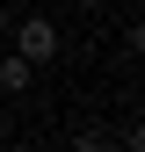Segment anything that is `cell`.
I'll return each instance as SVG.
<instances>
[{
  "label": "cell",
  "instance_id": "1",
  "mask_svg": "<svg viewBox=\"0 0 145 152\" xmlns=\"http://www.w3.org/2000/svg\"><path fill=\"white\" fill-rule=\"evenodd\" d=\"M15 51H22L29 65H44V58H58V29H51L44 15H29V22L15 29Z\"/></svg>",
  "mask_w": 145,
  "mask_h": 152
},
{
  "label": "cell",
  "instance_id": "2",
  "mask_svg": "<svg viewBox=\"0 0 145 152\" xmlns=\"http://www.w3.org/2000/svg\"><path fill=\"white\" fill-rule=\"evenodd\" d=\"M29 80H36V65L22 58V51H15V58H7V65H0V87H7V94H22Z\"/></svg>",
  "mask_w": 145,
  "mask_h": 152
},
{
  "label": "cell",
  "instance_id": "3",
  "mask_svg": "<svg viewBox=\"0 0 145 152\" xmlns=\"http://www.w3.org/2000/svg\"><path fill=\"white\" fill-rule=\"evenodd\" d=\"M65 152H109V138H94V130H87V138H72Z\"/></svg>",
  "mask_w": 145,
  "mask_h": 152
},
{
  "label": "cell",
  "instance_id": "4",
  "mask_svg": "<svg viewBox=\"0 0 145 152\" xmlns=\"http://www.w3.org/2000/svg\"><path fill=\"white\" fill-rule=\"evenodd\" d=\"M123 152H145V123H138V130H131V138H123Z\"/></svg>",
  "mask_w": 145,
  "mask_h": 152
},
{
  "label": "cell",
  "instance_id": "5",
  "mask_svg": "<svg viewBox=\"0 0 145 152\" xmlns=\"http://www.w3.org/2000/svg\"><path fill=\"white\" fill-rule=\"evenodd\" d=\"M131 51H145V22H138V29H131Z\"/></svg>",
  "mask_w": 145,
  "mask_h": 152
},
{
  "label": "cell",
  "instance_id": "6",
  "mask_svg": "<svg viewBox=\"0 0 145 152\" xmlns=\"http://www.w3.org/2000/svg\"><path fill=\"white\" fill-rule=\"evenodd\" d=\"M0 36H7V7H0Z\"/></svg>",
  "mask_w": 145,
  "mask_h": 152
},
{
  "label": "cell",
  "instance_id": "7",
  "mask_svg": "<svg viewBox=\"0 0 145 152\" xmlns=\"http://www.w3.org/2000/svg\"><path fill=\"white\" fill-rule=\"evenodd\" d=\"M80 7H102V0H80Z\"/></svg>",
  "mask_w": 145,
  "mask_h": 152
}]
</instances>
